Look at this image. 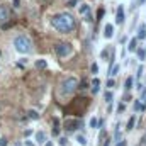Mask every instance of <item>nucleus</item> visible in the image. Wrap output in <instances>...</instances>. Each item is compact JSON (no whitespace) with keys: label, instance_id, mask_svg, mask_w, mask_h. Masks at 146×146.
Instances as JSON below:
<instances>
[{"label":"nucleus","instance_id":"nucleus-1","mask_svg":"<svg viewBox=\"0 0 146 146\" xmlns=\"http://www.w3.org/2000/svg\"><path fill=\"white\" fill-rule=\"evenodd\" d=\"M51 26H53L58 33L68 34V33H72L73 29H75V19H73L72 14H68V12H60V14L53 15Z\"/></svg>","mask_w":146,"mask_h":146},{"label":"nucleus","instance_id":"nucleus-2","mask_svg":"<svg viewBox=\"0 0 146 146\" xmlns=\"http://www.w3.org/2000/svg\"><path fill=\"white\" fill-rule=\"evenodd\" d=\"M76 88H78V80H76L75 76H68V78H65V80L61 82V85H60V94H61L63 97H66V95H72Z\"/></svg>","mask_w":146,"mask_h":146},{"label":"nucleus","instance_id":"nucleus-3","mask_svg":"<svg viewBox=\"0 0 146 146\" xmlns=\"http://www.w3.org/2000/svg\"><path fill=\"white\" fill-rule=\"evenodd\" d=\"M31 39L27 36H17L14 39V48L17 53H22V54H27L31 51Z\"/></svg>","mask_w":146,"mask_h":146},{"label":"nucleus","instance_id":"nucleus-4","mask_svg":"<svg viewBox=\"0 0 146 146\" xmlns=\"http://www.w3.org/2000/svg\"><path fill=\"white\" fill-rule=\"evenodd\" d=\"M72 51H73V46L70 42H58V44L54 46V53H56V56H60V58L70 56Z\"/></svg>","mask_w":146,"mask_h":146},{"label":"nucleus","instance_id":"nucleus-5","mask_svg":"<svg viewBox=\"0 0 146 146\" xmlns=\"http://www.w3.org/2000/svg\"><path fill=\"white\" fill-rule=\"evenodd\" d=\"M82 127V121L80 119H72V117H68L66 121H65V129L68 131V133H73V131H76V129H80Z\"/></svg>","mask_w":146,"mask_h":146},{"label":"nucleus","instance_id":"nucleus-6","mask_svg":"<svg viewBox=\"0 0 146 146\" xmlns=\"http://www.w3.org/2000/svg\"><path fill=\"white\" fill-rule=\"evenodd\" d=\"M10 21V9L7 5H0V24H7Z\"/></svg>","mask_w":146,"mask_h":146},{"label":"nucleus","instance_id":"nucleus-7","mask_svg":"<svg viewBox=\"0 0 146 146\" xmlns=\"http://www.w3.org/2000/svg\"><path fill=\"white\" fill-rule=\"evenodd\" d=\"M124 22V7L119 5L117 7V14H115V24H122Z\"/></svg>","mask_w":146,"mask_h":146},{"label":"nucleus","instance_id":"nucleus-8","mask_svg":"<svg viewBox=\"0 0 146 146\" xmlns=\"http://www.w3.org/2000/svg\"><path fill=\"white\" fill-rule=\"evenodd\" d=\"M112 34H114V26H112V24H106V29H104V36L107 37V39H110V37H112Z\"/></svg>","mask_w":146,"mask_h":146},{"label":"nucleus","instance_id":"nucleus-9","mask_svg":"<svg viewBox=\"0 0 146 146\" xmlns=\"http://www.w3.org/2000/svg\"><path fill=\"white\" fill-rule=\"evenodd\" d=\"M138 39H141V41H145V39H146V27H145V24H141V26L138 27Z\"/></svg>","mask_w":146,"mask_h":146},{"label":"nucleus","instance_id":"nucleus-10","mask_svg":"<svg viewBox=\"0 0 146 146\" xmlns=\"http://www.w3.org/2000/svg\"><path fill=\"white\" fill-rule=\"evenodd\" d=\"M34 65H36L37 70H46V68H48V61H46V60H36Z\"/></svg>","mask_w":146,"mask_h":146},{"label":"nucleus","instance_id":"nucleus-11","mask_svg":"<svg viewBox=\"0 0 146 146\" xmlns=\"http://www.w3.org/2000/svg\"><path fill=\"white\" fill-rule=\"evenodd\" d=\"M133 83H134V78H133V76H127L126 82H124V88H126V92H129V90L133 88Z\"/></svg>","mask_w":146,"mask_h":146},{"label":"nucleus","instance_id":"nucleus-12","mask_svg":"<svg viewBox=\"0 0 146 146\" xmlns=\"http://www.w3.org/2000/svg\"><path fill=\"white\" fill-rule=\"evenodd\" d=\"M127 49H129V51H136V49H138V37H133V39L129 41Z\"/></svg>","mask_w":146,"mask_h":146},{"label":"nucleus","instance_id":"nucleus-13","mask_svg":"<svg viewBox=\"0 0 146 146\" xmlns=\"http://www.w3.org/2000/svg\"><path fill=\"white\" fill-rule=\"evenodd\" d=\"M53 126H54V127H53V136H58V134H60V121H58L56 117L53 119Z\"/></svg>","mask_w":146,"mask_h":146},{"label":"nucleus","instance_id":"nucleus-14","mask_svg":"<svg viewBox=\"0 0 146 146\" xmlns=\"http://www.w3.org/2000/svg\"><path fill=\"white\" fill-rule=\"evenodd\" d=\"M36 141L39 143V145H42V143L46 141V134H44L42 131H39V133H36Z\"/></svg>","mask_w":146,"mask_h":146},{"label":"nucleus","instance_id":"nucleus-15","mask_svg":"<svg viewBox=\"0 0 146 146\" xmlns=\"http://www.w3.org/2000/svg\"><path fill=\"white\" fill-rule=\"evenodd\" d=\"M76 141H78V145H82V146H87V143H88V141H87V138H85V136H82V134H78V136H76Z\"/></svg>","mask_w":146,"mask_h":146},{"label":"nucleus","instance_id":"nucleus-16","mask_svg":"<svg viewBox=\"0 0 146 146\" xmlns=\"http://www.w3.org/2000/svg\"><path fill=\"white\" fill-rule=\"evenodd\" d=\"M27 117L36 121V119H39V114H37V110H29V112H27Z\"/></svg>","mask_w":146,"mask_h":146},{"label":"nucleus","instance_id":"nucleus-17","mask_svg":"<svg viewBox=\"0 0 146 146\" xmlns=\"http://www.w3.org/2000/svg\"><path fill=\"white\" fill-rule=\"evenodd\" d=\"M134 122H136V117L133 115V117L129 119V122H127V127H126V129H127V131H131V129H134Z\"/></svg>","mask_w":146,"mask_h":146},{"label":"nucleus","instance_id":"nucleus-18","mask_svg":"<svg viewBox=\"0 0 146 146\" xmlns=\"http://www.w3.org/2000/svg\"><path fill=\"white\" fill-rule=\"evenodd\" d=\"M136 51H138V58L143 61V60L146 58V49H136Z\"/></svg>","mask_w":146,"mask_h":146},{"label":"nucleus","instance_id":"nucleus-19","mask_svg":"<svg viewBox=\"0 0 146 146\" xmlns=\"http://www.w3.org/2000/svg\"><path fill=\"white\" fill-rule=\"evenodd\" d=\"M100 58H102V60H107V58H109V49H107V48H106V49H102Z\"/></svg>","mask_w":146,"mask_h":146},{"label":"nucleus","instance_id":"nucleus-20","mask_svg":"<svg viewBox=\"0 0 146 146\" xmlns=\"http://www.w3.org/2000/svg\"><path fill=\"white\" fill-rule=\"evenodd\" d=\"M88 10H90V5H87V3L80 7V14H85V12H88Z\"/></svg>","mask_w":146,"mask_h":146},{"label":"nucleus","instance_id":"nucleus-21","mask_svg":"<svg viewBox=\"0 0 146 146\" xmlns=\"http://www.w3.org/2000/svg\"><path fill=\"white\" fill-rule=\"evenodd\" d=\"M97 124H99V119L97 117H92L90 119V127H97Z\"/></svg>","mask_w":146,"mask_h":146},{"label":"nucleus","instance_id":"nucleus-22","mask_svg":"<svg viewBox=\"0 0 146 146\" xmlns=\"http://www.w3.org/2000/svg\"><path fill=\"white\" fill-rule=\"evenodd\" d=\"M85 14H87V15H85V21H87V22H94V17H92L90 10H88V12H85Z\"/></svg>","mask_w":146,"mask_h":146},{"label":"nucleus","instance_id":"nucleus-23","mask_svg":"<svg viewBox=\"0 0 146 146\" xmlns=\"http://www.w3.org/2000/svg\"><path fill=\"white\" fill-rule=\"evenodd\" d=\"M104 99H106V100H107V102H112V92H106V95H104Z\"/></svg>","mask_w":146,"mask_h":146},{"label":"nucleus","instance_id":"nucleus-24","mask_svg":"<svg viewBox=\"0 0 146 146\" xmlns=\"http://www.w3.org/2000/svg\"><path fill=\"white\" fill-rule=\"evenodd\" d=\"M114 87H115V82H114L112 78H109V80H107V88H114Z\"/></svg>","mask_w":146,"mask_h":146},{"label":"nucleus","instance_id":"nucleus-25","mask_svg":"<svg viewBox=\"0 0 146 146\" xmlns=\"http://www.w3.org/2000/svg\"><path fill=\"white\" fill-rule=\"evenodd\" d=\"M90 70H92V73H97V72H99V66H97V63H94V65L90 66Z\"/></svg>","mask_w":146,"mask_h":146},{"label":"nucleus","instance_id":"nucleus-26","mask_svg":"<svg viewBox=\"0 0 146 146\" xmlns=\"http://www.w3.org/2000/svg\"><path fill=\"white\" fill-rule=\"evenodd\" d=\"M60 145L66 146V145H68V139H66V138H60Z\"/></svg>","mask_w":146,"mask_h":146},{"label":"nucleus","instance_id":"nucleus-27","mask_svg":"<svg viewBox=\"0 0 146 146\" xmlns=\"http://www.w3.org/2000/svg\"><path fill=\"white\" fill-rule=\"evenodd\" d=\"M76 3H78V0H70V2L66 3V7H75Z\"/></svg>","mask_w":146,"mask_h":146},{"label":"nucleus","instance_id":"nucleus-28","mask_svg":"<svg viewBox=\"0 0 146 146\" xmlns=\"http://www.w3.org/2000/svg\"><path fill=\"white\" fill-rule=\"evenodd\" d=\"M7 145H9L7 138H0V146H7Z\"/></svg>","mask_w":146,"mask_h":146},{"label":"nucleus","instance_id":"nucleus-29","mask_svg":"<svg viewBox=\"0 0 146 146\" xmlns=\"http://www.w3.org/2000/svg\"><path fill=\"white\" fill-rule=\"evenodd\" d=\"M92 85H94V87H99V85H100V80H99V78H94V80H92Z\"/></svg>","mask_w":146,"mask_h":146},{"label":"nucleus","instance_id":"nucleus-30","mask_svg":"<svg viewBox=\"0 0 146 146\" xmlns=\"http://www.w3.org/2000/svg\"><path fill=\"white\" fill-rule=\"evenodd\" d=\"M139 109H141V102L136 100V102H134V110H139Z\"/></svg>","mask_w":146,"mask_h":146},{"label":"nucleus","instance_id":"nucleus-31","mask_svg":"<svg viewBox=\"0 0 146 146\" xmlns=\"http://www.w3.org/2000/svg\"><path fill=\"white\" fill-rule=\"evenodd\" d=\"M12 5H14V9H19V7H21V0H14Z\"/></svg>","mask_w":146,"mask_h":146},{"label":"nucleus","instance_id":"nucleus-32","mask_svg":"<svg viewBox=\"0 0 146 146\" xmlns=\"http://www.w3.org/2000/svg\"><path fill=\"white\" fill-rule=\"evenodd\" d=\"M87 87H88V83H87V82H85V80H83V82H82V85H78V88H87Z\"/></svg>","mask_w":146,"mask_h":146},{"label":"nucleus","instance_id":"nucleus-33","mask_svg":"<svg viewBox=\"0 0 146 146\" xmlns=\"http://www.w3.org/2000/svg\"><path fill=\"white\" fill-rule=\"evenodd\" d=\"M141 75H143V65L138 68V78H141Z\"/></svg>","mask_w":146,"mask_h":146},{"label":"nucleus","instance_id":"nucleus-34","mask_svg":"<svg viewBox=\"0 0 146 146\" xmlns=\"http://www.w3.org/2000/svg\"><path fill=\"white\" fill-rule=\"evenodd\" d=\"M31 134H33V131H31V129H26V131H24V136H31Z\"/></svg>","mask_w":146,"mask_h":146},{"label":"nucleus","instance_id":"nucleus-35","mask_svg":"<svg viewBox=\"0 0 146 146\" xmlns=\"http://www.w3.org/2000/svg\"><path fill=\"white\" fill-rule=\"evenodd\" d=\"M126 109V106H124V104H121V106H119V107H117V110H119V112H122V110Z\"/></svg>","mask_w":146,"mask_h":146},{"label":"nucleus","instance_id":"nucleus-36","mask_svg":"<svg viewBox=\"0 0 146 146\" xmlns=\"http://www.w3.org/2000/svg\"><path fill=\"white\" fill-rule=\"evenodd\" d=\"M99 92V87H92V94H97Z\"/></svg>","mask_w":146,"mask_h":146},{"label":"nucleus","instance_id":"nucleus-37","mask_svg":"<svg viewBox=\"0 0 146 146\" xmlns=\"http://www.w3.org/2000/svg\"><path fill=\"white\" fill-rule=\"evenodd\" d=\"M110 141H112V139H106V143H104V146H110Z\"/></svg>","mask_w":146,"mask_h":146},{"label":"nucleus","instance_id":"nucleus-38","mask_svg":"<svg viewBox=\"0 0 146 146\" xmlns=\"http://www.w3.org/2000/svg\"><path fill=\"white\" fill-rule=\"evenodd\" d=\"M26 146H34V145H33L31 141H26Z\"/></svg>","mask_w":146,"mask_h":146},{"label":"nucleus","instance_id":"nucleus-39","mask_svg":"<svg viewBox=\"0 0 146 146\" xmlns=\"http://www.w3.org/2000/svg\"><path fill=\"white\" fill-rule=\"evenodd\" d=\"M141 145H146V134H145V138H143V141H141Z\"/></svg>","mask_w":146,"mask_h":146},{"label":"nucleus","instance_id":"nucleus-40","mask_svg":"<svg viewBox=\"0 0 146 146\" xmlns=\"http://www.w3.org/2000/svg\"><path fill=\"white\" fill-rule=\"evenodd\" d=\"M46 146H53V143H51V141H48V143H46Z\"/></svg>","mask_w":146,"mask_h":146},{"label":"nucleus","instance_id":"nucleus-41","mask_svg":"<svg viewBox=\"0 0 146 146\" xmlns=\"http://www.w3.org/2000/svg\"><path fill=\"white\" fill-rule=\"evenodd\" d=\"M146 0H139V5H143V3H145Z\"/></svg>","mask_w":146,"mask_h":146}]
</instances>
